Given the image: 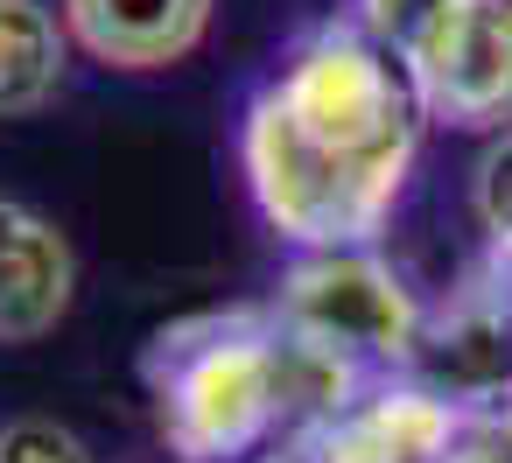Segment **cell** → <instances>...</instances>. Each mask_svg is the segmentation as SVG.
<instances>
[{
    "instance_id": "obj_13",
    "label": "cell",
    "mask_w": 512,
    "mask_h": 463,
    "mask_svg": "<svg viewBox=\"0 0 512 463\" xmlns=\"http://www.w3.org/2000/svg\"><path fill=\"white\" fill-rule=\"evenodd\" d=\"M484 260H491V274H498V281H505V295H512V246H498V253H484Z\"/></svg>"
},
{
    "instance_id": "obj_5",
    "label": "cell",
    "mask_w": 512,
    "mask_h": 463,
    "mask_svg": "<svg viewBox=\"0 0 512 463\" xmlns=\"http://www.w3.org/2000/svg\"><path fill=\"white\" fill-rule=\"evenodd\" d=\"M414 372L442 386L463 414H498L512 400V295L491 260L463 288H449V302H428Z\"/></svg>"
},
{
    "instance_id": "obj_3",
    "label": "cell",
    "mask_w": 512,
    "mask_h": 463,
    "mask_svg": "<svg viewBox=\"0 0 512 463\" xmlns=\"http://www.w3.org/2000/svg\"><path fill=\"white\" fill-rule=\"evenodd\" d=\"M274 323L316 351H330L337 365L386 379V372H414L421 358V330H428V302L421 288L379 253V246H323V253H288L281 288H274Z\"/></svg>"
},
{
    "instance_id": "obj_4",
    "label": "cell",
    "mask_w": 512,
    "mask_h": 463,
    "mask_svg": "<svg viewBox=\"0 0 512 463\" xmlns=\"http://www.w3.org/2000/svg\"><path fill=\"white\" fill-rule=\"evenodd\" d=\"M463 421L470 414L421 372H386V379H365L330 421H316L295 442V456L302 463H449Z\"/></svg>"
},
{
    "instance_id": "obj_1",
    "label": "cell",
    "mask_w": 512,
    "mask_h": 463,
    "mask_svg": "<svg viewBox=\"0 0 512 463\" xmlns=\"http://www.w3.org/2000/svg\"><path fill=\"white\" fill-rule=\"evenodd\" d=\"M414 71L351 15L309 22L239 113V176L288 253L379 246L421 169Z\"/></svg>"
},
{
    "instance_id": "obj_14",
    "label": "cell",
    "mask_w": 512,
    "mask_h": 463,
    "mask_svg": "<svg viewBox=\"0 0 512 463\" xmlns=\"http://www.w3.org/2000/svg\"><path fill=\"white\" fill-rule=\"evenodd\" d=\"M246 463H302L295 449H260V456H246Z\"/></svg>"
},
{
    "instance_id": "obj_7",
    "label": "cell",
    "mask_w": 512,
    "mask_h": 463,
    "mask_svg": "<svg viewBox=\"0 0 512 463\" xmlns=\"http://www.w3.org/2000/svg\"><path fill=\"white\" fill-rule=\"evenodd\" d=\"M57 15L85 64L120 78H155L204 50L218 0H57Z\"/></svg>"
},
{
    "instance_id": "obj_6",
    "label": "cell",
    "mask_w": 512,
    "mask_h": 463,
    "mask_svg": "<svg viewBox=\"0 0 512 463\" xmlns=\"http://www.w3.org/2000/svg\"><path fill=\"white\" fill-rule=\"evenodd\" d=\"M421 85V106L449 134H505L512 127V0H470L442 29V43L407 64Z\"/></svg>"
},
{
    "instance_id": "obj_2",
    "label": "cell",
    "mask_w": 512,
    "mask_h": 463,
    "mask_svg": "<svg viewBox=\"0 0 512 463\" xmlns=\"http://www.w3.org/2000/svg\"><path fill=\"white\" fill-rule=\"evenodd\" d=\"M141 386L176 463H246L288 442V351L267 302L162 323L141 351Z\"/></svg>"
},
{
    "instance_id": "obj_12",
    "label": "cell",
    "mask_w": 512,
    "mask_h": 463,
    "mask_svg": "<svg viewBox=\"0 0 512 463\" xmlns=\"http://www.w3.org/2000/svg\"><path fill=\"white\" fill-rule=\"evenodd\" d=\"M0 463H99L85 449V435H71L64 421H43V414H22L0 428Z\"/></svg>"
},
{
    "instance_id": "obj_8",
    "label": "cell",
    "mask_w": 512,
    "mask_h": 463,
    "mask_svg": "<svg viewBox=\"0 0 512 463\" xmlns=\"http://www.w3.org/2000/svg\"><path fill=\"white\" fill-rule=\"evenodd\" d=\"M78 302V253L36 204L0 197V344H43Z\"/></svg>"
},
{
    "instance_id": "obj_10",
    "label": "cell",
    "mask_w": 512,
    "mask_h": 463,
    "mask_svg": "<svg viewBox=\"0 0 512 463\" xmlns=\"http://www.w3.org/2000/svg\"><path fill=\"white\" fill-rule=\"evenodd\" d=\"M463 8H470V0H351L344 15H351L372 43H386L400 64H421Z\"/></svg>"
},
{
    "instance_id": "obj_11",
    "label": "cell",
    "mask_w": 512,
    "mask_h": 463,
    "mask_svg": "<svg viewBox=\"0 0 512 463\" xmlns=\"http://www.w3.org/2000/svg\"><path fill=\"white\" fill-rule=\"evenodd\" d=\"M470 218L484 232V246H512V127L491 134L470 162Z\"/></svg>"
},
{
    "instance_id": "obj_15",
    "label": "cell",
    "mask_w": 512,
    "mask_h": 463,
    "mask_svg": "<svg viewBox=\"0 0 512 463\" xmlns=\"http://www.w3.org/2000/svg\"><path fill=\"white\" fill-rule=\"evenodd\" d=\"M498 421H505V428H512V400H505V407H498Z\"/></svg>"
},
{
    "instance_id": "obj_9",
    "label": "cell",
    "mask_w": 512,
    "mask_h": 463,
    "mask_svg": "<svg viewBox=\"0 0 512 463\" xmlns=\"http://www.w3.org/2000/svg\"><path fill=\"white\" fill-rule=\"evenodd\" d=\"M78 43L57 0H0V120H36L64 99Z\"/></svg>"
}]
</instances>
